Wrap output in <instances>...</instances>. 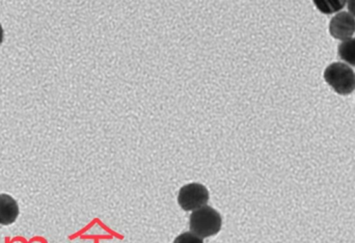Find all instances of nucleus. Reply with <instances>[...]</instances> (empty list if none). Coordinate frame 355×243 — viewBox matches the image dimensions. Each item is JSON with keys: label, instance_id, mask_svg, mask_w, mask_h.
I'll return each instance as SVG.
<instances>
[{"label": "nucleus", "instance_id": "nucleus-1", "mask_svg": "<svg viewBox=\"0 0 355 243\" xmlns=\"http://www.w3.org/2000/svg\"><path fill=\"white\" fill-rule=\"evenodd\" d=\"M221 226L223 219L220 215L211 207H202L190 215V231L202 240L216 235L220 231Z\"/></svg>", "mask_w": 355, "mask_h": 243}, {"label": "nucleus", "instance_id": "nucleus-2", "mask_svg": "<svg viewBox=\"0 0 355 243\" xmlns=\"http://www.w3.org/2000/svg\"><path fill=\"white\" fill-rule=\"evenodd\" d=\"M324 79L339 95H350L355 90L354 70L343 62L329 65L325 69Z\"/></svg>", "mask_w": 355, "mask_h": 243}, {"label": "nucleus", "instance_id": "nucleus-3", "mask_svg": "<svg viewBox=\"0 0 355 243\" xmlns=\"http://www.w3.org/2000/svg\"><path fill=\"white\" fill-rule=\"evenodd\" d=\"M209 192L200 183H190L180 190L178 203L183 210L196 211L206 206Z\"/></svg>", "mask_w": 355, "mask_h": 243}, {"label": "nucleus", "instance_id": "nucleus-4", "mask_svg": "<svg viewBox=\"0 0 355 243\" xmlns=\"http://www.w3.org/2000/svg\"><path fill=\"white\" fill-rule=\"evenodd\" d=\"M329 33L331 37L337 40L352 39L355 33V19L347 12H341L331 19L329 24Z\"/></svg>", "mask_w": 355, "mask_h": 243}, {"label": "nucleus", "instance_id": "nucleus-5", "mask_svg": "<svg viewBox=\"0 0 355 243\" xmlns=\"http://www.w3.org/2000/svg\"><path fill=\"white\" fill-rule=\"evenodd\" d=\"M19 215L16 200L8 194H0V225H12Z\"/></svg>", "mask_w": 355, "mask_h": 243}, {"label": "nucleus", "instance_id": "nucleus-6", "mask_svg": "<svg viewBox=\"0 0 355 243\" xmlns=\"http://www.w3.org/2000/svg\"><path fill=\"white\" fill-rule=\"evenodd\" d=\"M340 58L348 65L355 67V39H348L342 42L338 47Z\"/></svg>", "mask_w": 355, "mask_h": 243}, {"label": "nucleus", "instance_id": "nucleus-7", "mask_svg": "<svg viewBox=\"0 0 355 243\" xmlns=\"http://www.w3.org/2000/svg\"><path fill=\"white\" fill-rule=\"evenodd\" d=\"M314 3L318 8V10L324 12V14H333V12H339L346 4L345 2L340 1L314 2Z\"/></svg>", "mask_w": 355, "mask_h": 243}, {"label": "nucleus", "instance_id": "nucleus-8", "mask_svg": "<svg viewBox=\"0 0 355 243\" xmlns=\"http://www.w3.org/2000/svg\"><path fill=\"white\" fill-rule=\"evenodd\" d=\"M174 243H204V242H202V238L198 237L196 234L191 233V232H186V233L178 236Z\"/></svg>", "mask_w": 355, "mask_h": 243}, {"label": "nucleus", "instance_id": "nucleus-9", "mask_svg": "<svg viewBox=\"0 0 355 243\" xmlns=\"http://www.w3.org/2000/svg\"><path fill=\"white\" fill-rule=\"evenodd\" d=\"M348 6V10H349V14L352 15V16L355 17V1H349L347 3Z\"/></svg>", "mask_w": 355, "mask_h": 243}, {"label": "nucleus", "instance_id": "nucleus-10", "mask_svg": "<svg viewBox=\"0 0 355 243\" xmlns=\"http://www.w3.org/2000/svg\"><path fill=\"white\" fill-rule=\"evenodd\" d=\"M3 28H2L1 24H0V45L3 42Z\"/></svg>", "mask_w": 355, "mask_h": 243}]
</instances>
